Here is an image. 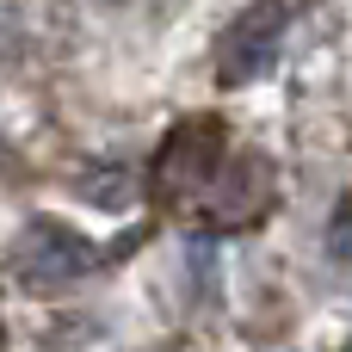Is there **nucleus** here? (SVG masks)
<instances>
[{"label":"nucleus","instance_id":"f03ea898","mask_svg":"<svg viewBox=\"0 0 352 352\" xmlns=\"http://www.w3.org/2000/svg\"><path fill=\"white\" fill-rule=\"evenodd\" d=\"M87 266H93V241H87V235H74V229H62V223H50V217H37V223L25 229V248H19L25 285H68V278H80Z\"/></svg>","mask_w":352,"mask_h":352},{"label":"nucleus","instance_id":"7ed1b4c3","mask_svg":"<svg viewBox=\"0 0 352 352\" xmlns=\"http://www.w3.org/2000/svg\"><path fill=\"white\" fill-rule=\"evenodd\" d=\"M328 254L334 260H352V198L334 204V235H328Z\"/></svg>","mask_w":352,"mask_h":352},{"label":"nucleus","instance_id":"f257e3e1","mask_svg":"<svg viewBox=\"0 0 352 352\" xmlns=\"http://www.w3.org/2000/svg\"><path fill=\"white\" fill-rule=\"evenodd\" d=\"M285 19H291L285 0H254V6L229 25V37H223V62H217L223 87H248V80H260V74L278 62Z\"/></svg>","mask_w":352,"mask_h":352},{"label":"nucleus","instance_id":"20e7f679","mask_svg":"<svg viewBox=\"0 0 352 352\" xmlns=\"http://www.w3.org/2000/svg\"><path fill=\"white\" fill-rule=\"evenodd\" d=\"M0 161H6V148H0Z\"/></svg>","mask_w":352,"mask_h":352}]
</instances>
